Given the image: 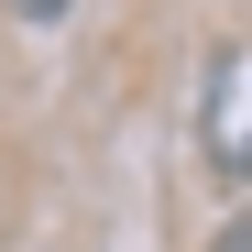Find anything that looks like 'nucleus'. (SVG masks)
Wrapping results in <instances>:
<instances>
[{
  "label": "nucleus",
  "mask_w": 252,
  "mask_h": 252,
  "mask_svg": "<svg viewBox=\"0 0 252 252\" xmlns=\"http://www.w3.org/2000/svg\"><path fill=\"white\" fill-rule=\"evenodd\" d=\"M11 11H22V22H55V11H66V0H11Z\"/></svg>",
  "instance_id": "2"
},
{
  "label": "nucleus",
  "mask_w": 252,
  "mask_h": 252,
  "mask_svg": "<svg viewBox=\"0 0 252 252\" xmlns=\"http://www.w3.org/2000/svg\"><path fill=\"white\" fill-rule=\"evenodd\" d=\"M220 252H252V208H241V220H230V230H220Z\"/></svg>",
  "instance_id": "1"
}]
</instances>
